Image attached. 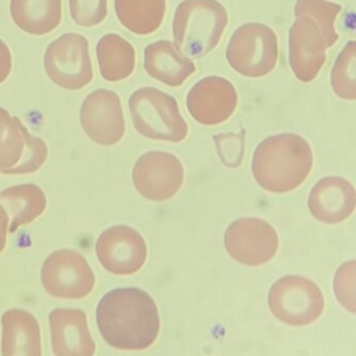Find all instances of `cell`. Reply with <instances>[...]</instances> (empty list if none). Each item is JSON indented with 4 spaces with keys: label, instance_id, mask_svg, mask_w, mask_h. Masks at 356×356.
<instances>
[{
    "label": "cell",
    "instance_id": "1",
    "mask_svg": "<svg viewBox=\"0 0 356 356\" xmlns=\"http://www.w3.org/2000/svg\"><path fill=\"white\" fill-rule=\"evenodd\" d=\"M97 323L108 345L128 351L147 349L160 332L155 301L136 287H122L106 293L97 305Z\"/></svg>",
    "mask_w": 356,
    "mask_h": 356
},
{
    "label": "cell",
    "instance_id": "2",
    "mask_svg": "<svg viewBox=\"0 0 356 356\" xmlns=\"http://www.w3.org/2000/svg\"><path fill=\"white\" fill-rule=\"evenodd\" d=\"M314 154L309 143L293 133L264 139L254 152L252 172L270 193H285L303 184L312 172Z\"/></svg>",
    "mask_w": 356,
    "mask_h": 356
},
{
    "label": "cell",
    "instance_id": "3",
    "mask_svg": "<svg viewBox=\"0 0 356 356\" xmlns=\"http://www.w3.org/2000/svg\"><path fill=\"white\" fill-rule=\"evenodd\" d=\"M228 20V12L218 0H184L175 12V43L187 57H204L218 47Z\"/></svg>",
    "mask_w": 356,
    "mask_h": 356
},
{
    "label": "cell",
    "instance_id": "4",
    "mask_svg": "<svg viewBox=\"0 0 356 356\" xmlns=\"http://www.w3.org/2000/svg\"><path fill=\"white\" fill-rule=\"evenodd\" d=\"M129 108L135 129L143 137L178 143L188 135L178 102L159 89L145 87L135 91L129 99Z\"/></svg>",
    "mask_w": 356,
    "mask_h": 356
},
{
    "label": "cell",
    "instance_id": "5",
    "mask_svg": "<svg viewBox=\"0 0 356 356\" xmlns=\"http://www.w3.org/2000/svg\"><path fill=\"white\" fill-rule=\"evenodd\" d=\"M227 61L237 74L247 78H262L276 67L278 39L276 33L264 24H245L231 37Z\"/></svg>",
    "mask_w": 356,
    "mask_h": 356
},
{
    "label": "cell",
    "instance_id": "6",
    "mask_svg": "<svg viewBox=\"0 0 356 356\" xmlns=\"http://www.w3.org/2000/svg\"><path fill=\"white\" fill-rule=\"evenodd\" d=\"M268 306L281 322L306 326L316 322L324 312L325 299L320 287L302 276H284L268 293Z\"/></svg>",
    "mask_w": 356,
    "mask_h": 356
},
{
    "label": "cell",
    "instance_id": "7",
    "mask_svg": "<svg viewBox=\"0 0 356 356\" xmlns=\"http://www.w3.org/2000/svg\"><path fill=\"white\" fill-rule=\"evenodd\" d=\"M44 68L51 82L66 90H80L93 80L89 41L76 33L56 39L47 47Z\"/></svg>",
    "mask_w": 356,
    "mask_h": 356
},
{
    "label": "cell",
    "instance_id": "8",
    "mask_svg": "<svg viewBox=\"0 0 356 356\" xmlns=\"http://www.w3.org/2000/svg\"><path fill=\"white\" fill-rule=\"evenodd\" d=\"M45 291L60 299H83L92 293L95 277L86 258L74 250L54 252L43 264Z\"/></svg>",
    "mask_w": 356,
    "mask_h": 356
},
{
    "label": "cell",
    "instance_id": "9",
    "mask_svg": "<svg viewBox=\"0 0 356 356\" xmlns=\"http://www.w3.org/2000/svg\"><path fill=\"white\" fill-rule=\"evenodd\" d=\"M275 229L266 220L239 218L225 233V247L229 255L245 266H261L273 259L278 251Z\"/></svg>",
    "mask_w": 356,
    "mask_h": 356
},
{
    "label": "cell",
    "instance_id": "10",
    "mask_svg": "<svg viewBox=\"0 0 356 356\" xmlns=\"http://www.w3.org/2000/svg\"><path fill=\"white\" fill-rule=\"evenodd\" d=\"M133 181L137 191L147 200L163 202L176 195L184 181L180 160L168 152L143 154L135 164Z\"/></svg>",
    "mask_w": 356,
    "mask_h": 356
},
{
    "label": "cell",
    "instance_id": "11",
    "mask_svg": "<svg viewBox=\"0 0 356 356\" xmlns=\"http://www.w3.org/2000/svg\"><path fill=\"white\" fill-rule=\"evenodd\" d=\"M81 124L97 145L110 147L120 143L126 132L120 97L108 89L93 91L81 108Z\"/></svg>",
    "mask_w": 356,
    "mask_h": 356
},
{
    "label": "cell",
    "instance_id": "12",
    "mask_svg": "<svg viewBox=\"0 0 356 356\" xmlns=\"http://www.w3.org/2000/svg\"><path fill=\"white\" fill-rule=\"evenodd\" d=\"M97 255L108 272L118 276H128L143 268L147 260V243L135 229L129 226H114L99 235Z\"/></svg>",
    "mask_w": 356,
    "mask_h": 356
},
{
    "label": "cell",
    "instance_id": "13",
    "mask_svg": "<svg viewBox=\"0 0 356 356\" xmlns=\"http://www.w3.org/2000/svg\"><path fill=\"white\" fill-rule=\"evenodd\" d=\"M238 104L234 85L220 76L202 79L189 91L186 106L191 118L203 126H218L228 120Z\"/></svg>",
    "mask_w": 356,
    "mask_h": 356
},
{
    "label": "cell",
    "instance_id": "14",
    "mask_svg": "<svg viewBox=\"0 0 356 356\" xmlns=\"http://www.w3.org/2000/svg\"><path fill=\"white\" fill-rule=\"evenodd\" d=\"M326 44L316 22L297 18L289 33V62L298 80L312 82L326 63Z\"/></svg>",
    "mask_w": 356,
    "mask_h": 356
},
{
    "label": "cell",
    "instance_id": "15",
    "mask_svg": "<svg viewBox=\"0 0 356 356\" xmlns=\"http://www.w3.org/2000/svg\"><path fill=\"white\" fill-rule=\"evenodd\" d=\"M355 205L353 185L341 177L321 179L308 197V207L312 216L328 225L339 224L349 218Z\"/></svg>",
    "mask_w": 356,
    "mask_h": 356
},
{
    "label": "cell",
    "instance_id": "16",
    "mask_svg": "<svg viewBox=\"0 0 356 356\" xmlns=\"http://www.w3.org/2000/svg\"><path fill=\"white\" fill-rule=\"evenodd\" d=\"M53 351L57 356H91L95 343L87 316L80 309H55L49 314Z\"/></svg>",
    "mask_w": 356,
    "mask_h": 356
},
{
    "label": "cell",
    "instance_id": "17",
    "mask_svg": "<svg viewBox=\"0 0 356 356\" xmlns=\"http://www.w3.org/2000/svg\"><path fill=\"white\" fill-rule=\"evenodd\" d=\"M145 68L151 78L170 87L182 86L195 72V65L175 43L160 40L145 49Z\"/></svg>",
    "mask_w": 356,
    "mask_h": 356
},
{
    "label": "cell",
    "instance_id": "18",
    "mask_svg": "<svg viewBox=\"0 0 356 356\" xmlns=\"http://www.w3.org/2000/svg\"><path fill=\"white\" fill-rule=\"evenodd\" d=\"M1 354L3 356H40V327L35 316L24 309H10L3 314Z\"/></svg>",
    "mask_w": 356,
    "mask_h": 356
},
{
    "label": "cell",
    "instance_id": "19",
    "mask_svg": "<svg viewBox=\"0 0 356 356\" xmlns=\"http://www.w3.org/2000/svg\"><path fill=\"white\" fill-rule=\"evenodd\" d=\"M16 26L35 36L49 34L62 22V0H11Z\"/></svg>",
    "mask_w": 356,
    "mask_h": 356
},
{
    "label": "cell",
    "instance_id": "20",
    "mask_svg": "<svg viewBox=\"0 0 356 356\" xmlns=\"http://www.w3.org/2000/svg\"><path fill=\"white\" fill-rule=\"evenodd\" d=\"M99 72L107 82H120L132 76L136 65L133 45L118 34H108L97 45Z\"/></svg>",
    "mask_w": 356,
    "mask_h": 356
},
{
    "label": "cell",
    "instance_id": "21",
    "mask_svg": "<svg viewBox=\"0 0 356 356\" xmlns=\"http://www.w3.org/2000/svg\"><path fill=\"white\" fill-rule=\"evenodd\" d=\"M0 204L8 216H11V233L34 222L43 214L47 206L44 193L35 184L17 185L6 189L0 193Z\"/></svg>",
    "mask_w": 356,
    "mask_h": 356
},
{
    "label": "cell",
    "instance_id": "22",
    "mask_svg": "<svg viewBox=\"0 0 356 356\" xmlns=\"http://www.w3.org/2000/svg\"><path fill=\"white\" fill-rule=\"evenodd\" d=\"M115 12L127 30L138 36H147L161 26L166 0H115Z\"/></svg>",
    "mask_w": 356,
    "mask_h": 356
},
{
    "label": "cell",
    "instance_id": "23",
    "mask_svg": "<svg viewBox=\"0 0 356 356\" xmlns=\"http://www.w3.org/2000/svg\"><path fill=\"white\" fill-rule=\"evenodd\" d=\"M30 135L19 118L0 108V172L9 175L22 162Z\"/></svg>",
    "mask_w": 356,
    "mask_h": 356
},
{
    "label": "cell",
    "instance_id": "24",
    "mask_svg": "<svg viewBox=\"0 0 356 356\" xmlns=\"http://www.w3.org/2000/svg\"><path fill=\"white\" fill-rule=\"evenodd\" d=\"M341 11V6L328 0H297L295 5L296 17L308 16L316 22L327 49L333 47L339 40L334 22Z\"/></svg>",
    "mask_w": 356,
    "mask_h": 356
},
{
    "label": "cell",
    "instance_id": "25",
    "mask_svg": "<svg viewBox=\"0 0 356 356\" xmlns=\"http://www.w3.org/2000/svg\"><path fill=\"white\" fill-rule=\"evenodd\" d=\"M331 88L337 97L356 99V42L349 41L337 56L330 76Z\"/></svg>",
    "mask_w": 356,
    "mask_h": 356
},
{
    "label": "cell",
    "instance_id": "26",
    "mask_svg": "<svg viewBox=\"0 0 356 356\" xmlns=\"http://www.w3.org/2000/svg\"><path fill=\"white\" fill-rule=\"evenodd\" d=\"M70 15L85 28L99 26L108 15V0H70Z\"/></svg>",
    "mask_w": 356,
    "mask_h": 356
},
{
    "label": "cell",
    "instance_id": "27",
    "mask_svg": "<svg viewBox=\"0 0 356 356\" xmlns=\"http://www.w3.org/2000/svg\"><path fill=\"white\" fill-rule=\"evenodd\" d=\"M355 261L347 262L339 268L334 279V291L339 303L355 312Z\"/></svg>",
    "mask_w": 356,
    "mask_h": 356
},
{
    "label": "cell",
    "instance_id": "28",
    "mask_svg": "<svg viewBox=\"0 0 356 356\" xmlns=\"http://www.w3.org/2000/svg\"><path fill=\"white\" fill-rule=\"evenodd\" d=\"M47 156L49 149L44 141L31 134L22 162L9 175H26L37 172L47 161Z\"/></svg>",
    "mask_w": 356,
    "mask_h": 356
},
{
    "label": "cell",
    "instance_id": "29",
    "mask_svg": "<svg viewBox=\"0 0 356 356\" xmlns=\"http://www.w3.org/2000/svg\"><path fill=\"white\" fill-rule=\"evenodd\" d=\"M218 153L222 161L228 166H237L243 159L245 140L241 135H218L214 137Z\"/></svg>",
    "mask_w": 356,
    "mask_h": 356
},
{
    "label": "cell",
    "instance_id": "30",
    "mask_svg": "<svg viewBox=\"0 0 356 356\" xmlns=\"http://www.w3.org/2000/svg\"><path fill=\"white\" fill-rule=\"evenodd\" d=\"M12 72V54L8 45L0 39V84H3Z\"/></svg>",
    "mask_w": 356,
    "mask_h": 356
},
{
    "label": "cell",
    "instance_id": "31",
    "mask_svg": "<svg viewBox=\"0 0 356 356\" xmlns=\"http://www.w3.org/2000/svg\"><path fill=\"white\" fill-rule=\"evenodd\" d=\"M8 225L9 216L3 206L0 204V253L5 250L7 245Z\"/></svg>",
    "mask_w": 356,
    "mask_h": 356
}]
</instances>
